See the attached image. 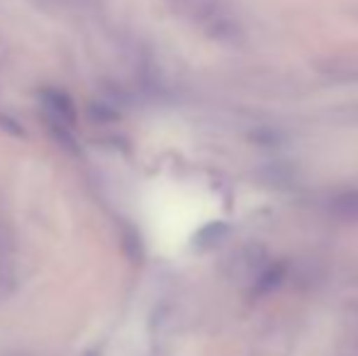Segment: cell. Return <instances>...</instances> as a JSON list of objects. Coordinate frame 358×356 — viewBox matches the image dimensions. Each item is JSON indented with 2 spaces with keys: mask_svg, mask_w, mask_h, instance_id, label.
Instances as JSON below:
<instances>
[{
  "mask_svg": "<svg viewBox=\"0 0 358 356\" xmlns=\"http://www.w3.org/2000/svg\"><path fill=\"white\" fill-rule=\"evenodd\" d=\"M10 276H13V242L5 225L0 222V285L8 283Z\"/></svg>",
  "mask_w": 358,
  "mask_h": 356,
  "instance_id": "cell-3",
  "label": "cell"
},
{
  "mask_svg": "<svg viewBox=\"0 0 358 356\" xmlns=\"http://www.w3.org/2000/svg\"><path fill=\"white\" fill-rule=\"evenodd\" d=\"M42 103H44V110H47L49 124L71 127L76 120V110H73L71 98H69L64 90H54V88L42 90Z\"/></svg>",
  "mask_w": 358,
  "mask_h": 356,
  "instance_id": "cell-2",
  "label": "cell"
},
{
  "mask_svg": "<svg viewBox=\"0 0 358 356\" xmlns=\"http://www.w3.org/2000/svg\"><path fill=\"white\" fill-rule=\"evenodd\" d=\"M180 15H185L188 20H193L195 24L210 32L215 39H229L239 37V24L231 20L229 13H224L220 0H169Z\"/></svg>",
  "mask_w": 358,
  "mask_h": 356,
  "instance_id": "cell-1",
  "label": "cell"
},
{
  "mask_svg": "<svg viewBox=\"0 0 358 356\" xmlns=\"http://www.w3.org/2000/svg\"><path fill=\"white\" fill-rule=\"evenodd\" d=\"M331 213L346 220H358V190H351V193L331 200Z\"/></svg>",
  "mask_w": 358,
  "mask_h": 356,
  "instance_id": "cell-4",
  "label": "cell"
}]
</instances>
